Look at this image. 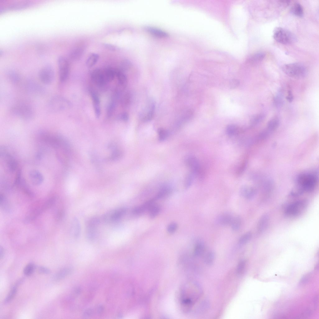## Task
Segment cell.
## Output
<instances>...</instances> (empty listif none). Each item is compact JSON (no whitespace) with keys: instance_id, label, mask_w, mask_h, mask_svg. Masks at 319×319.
Listing matches in <instances>:
<instances>
[{"instance_id":"6da1fadb","label":"cell","mask_w":319,"mask_h":319,"mask_svg":"<svg viewBox=\"0 0 319 319\" xmlns=\"http://www.w3.org/2000/svg\"><path fill=\"white\" fill-rule=\"evenodd\" d=\"M282 70L287 75L295 79L303 78L307 74V70L306 67L300 63L285 64L283 66Z\"/></svg>"},{"instance_id":"7a4b0ae2","label":"cell","mask_w":319,"mask_h":319,"mask_svg":"<svg viewBox=\"0 0 319 319\" xmlns=\"http://www.w3.org/2000/svg\"><path fill=\"white\" fill-rule=\"evenodd\" d=\"M11 111L13 115L24 120H30L35 116L34 111L32 107L26 103H20L14 105Z\"/></svg>"},{"instance_id":"3957f363","label":"cell","mask_w":319,"mask_h":319,"mask_svg":"<svg viewBox=\"0 0 319 319\" xmlns=\"http://www.w3.org/2000/svg\"><path fill=\"white\" fill-rule=\"evenodd\" d=\"M71 106L70 102L65 98L56 95L53 97L49 101L47 106L50 111L58 112L69 108Z\"/></svg>"},{"instance_id":"277c9868","label":"cell","mask_w":319,"mask_h":319,"mask_svg":"<svg viewBox=\"0 0 319 319\" xmlns=\"http://www.w3.org/2000/svg\"><path fill=\"white\" fill-rule=\"evenodd\" d=\"M273 37L279 43L287 45L292 44L296 41V36L289 31L285 28L277 27L273 32Z\"/></svg>"},{"instance_id":"5b68a950","label":"cell","mask_w":319,"mask_h":319,"mask_svg":"<svg viewBox=\"0 0 319 319\" xmlns=\"http://www.w3.org/2000/svg\"><path fill=\"white\" fill-rule=\"evenodd\" d=\"M297 181L298 186L303 191L309 192L313 190L316 187L317 178L314 174L303 173L299 175Z\"/></svg>"},{"instance_id":"8992f818","label":"cell","mask_w":319,"mask_h":319,"mask_svg":"<svg viewBox=\"0 0 319 319\" xmlns=\"http://www.w3.org/2000/svg\"><path fill=\"white\" fill-rule=\"evenodd\" d=\"M307 205L306 200H301L293 202L290 204L286 208L285 213L288 216H297L306 209Z\"/></svg>"},{"instance_id":"52a82bcc","label":"cell","mask_w":319,"mask_h":319,"mask_svg":"<svg viewBox=\"0 0 319 319\" xmlns=\"http://www.w3.org/2000/svg\"><path fill=\"white\" fill-rule=\"evenodd\" d=\"M59 76L60 81L63 82L66 80L69 76L70 65L68 60L63 56H60L57 61Z\"/></svg>"},{"instance_id":"ba28073f","label":"cell","mask_w":319,"mask_h":319,"mask_svg":"<svg viewBox=\"0 0 319 319\" xmlns=\"http://www.w3.org/2000/svg\"><path fill=\"white\" fill-rule=\"evenodd\" d=\"M38 76L40 81L43 84L46 85L51 84L55 78V72L53 67L50 65H45L40 70Z\"/></svg>"},{"instance_id":"9c48e42d","label":"cell","mask_w":319,"mask_h":319,"mask_svg":"<svg viewBox=\"0 0 319 319\" xmlns=\"http://www.w3.org/2000/svg\"><path fill=\"white\" fill-rule=\"evenodd\" d=\"M155 103L153 99L149 100L144 110L140 115V120L144 122L151 121L154 115Z\"/></svg>"},{"instance_id":"30bf717a","label":"cell","mask_w":319,"mask_h":319,"mask_svg":"<svg viewBox=\"0 0 319 319\" xmlns=\"http://www.w3.org/2000/svg\"><path fill=\"white\" fill-rule=\"evenodd\" d=\"M99 222V219L96 217L91 218L88 221L86 226V235L89 240H92L95 238Z\"/></svg>"},{"instance_id":"8fae6325","label":"cell","mask_w":319,"mask_h":319,"mask_svg":"<svg viewBox=\"0 0 319 319\" xmlns=\"http://www.w3.org/2000/svg\"><path fill=\"white\" fill-rule=\"evenodd\" d=\"M126 209L121 207L111 210L105 214L103 216L104 221L106 222H111L118 220L126 213Z\"/></svg>"},{"instance_id":"7c38bea8","label":"cell","mask_w":319,"mask_h":319,"mask_svg":"<svg viewBox=\"0 0 319 319\" xmlns=\"http://www.w3.org/2000/svg\"><path fill=\"white\" fill-rule=\"evenodd\" d=\"M185 161L187 166L190 169V171L194 173L195 176H200L201 174H202L199 162L196 157L188 155L186 158Z\"/></svg>"},{"instance_id":"4fadbf2b","label":"cell","mask_w":319,"mask_h":319,"mask_svg":"<svg viewBox=\"0 0 319 319\" xmlns=\"http://www.w3.org/2000/svg\"><path fill=\"white\" fill-rule=\"evenodd\" d=\"M91 79L92 82L98 86H102L107 83L105 79L103 70L100 69H96L92 71Z\"/></svg>"},{"instance_id":"5bb4252c","label":"cell","mask_w":319,"mask_h":319,"mask_svg":"<svg viewBox=\"0 0 319 319\" xmlns=\"http://www.w3.org/2000/svg\"><path fill=\"white\" fill-rule=\"evenodd\" d=\"M17 174L15 184L27 195L30 196H33V194L28 187L25 180L22 178L20 170L18 171Z\"/></svg>"},{"instance_id":"9a60e30c","label":"cell","mask_w":319,"mask_h":319,"mask_svg":"<svg viewBox=\"0 0 319 319\" xmlns=\"http://www.w3.org/2000/svg\"><path fill=\"white\" fill-rule=\"evenodd\" d=\"M256 193V191L255 188L246 185L241 186L239 190V194L240 196L248 199L253 198Z\"/></svg>"},{"instance_id":"2e32d148","label":"cell","mask_w":319,"mask_h":319,"mask_svg":"<svg viewBox=\"0 0 319 319\" xmlns=\"http://www.w3.org/2000/svg\"><path fill=\"white\" fill-rule=\"evenodd\" d=\"M90 93L93 102L95 116L96 118L98 119L101 115L100 99L97 94L94 91L91 90Z\"/></svg>"},{"instance_id":"e0dca14e","label":"cell","mask_w":319,"mask_h":319,"mask_svg":"<svg viewBox=\"0 0 319 319\" xmlns=\"http://www.w3.org/2000/svg\"><path fill=\"white\" fill-rule=\"evenodd\" d=\"M155 200L153 198L145 202L143 205L134 207L132 210V213L136 215L142 214L146 210H149L150 208L155 204Z\"/></svg>"},{"instance_id":"ac0fdd59","label":"cell","mask_w":319,"mask_h":319,"mask_svg":"<svg viewBox=\"0 0 319 319\" xmlns=\"http://www.w3.org/2000/svg\"><path fill=\"white\" fill-rule=\"evenodd\" d=\"M29 177L31 183L34 185H39L44 180L42 174L36 170L31 171L29 173Z\"/></svg>"},{"instance_id":"d6986e66","label":"cell","mask_w":319,"mask_h":319,"mask_svg":"<svg viewBox=\"0 0 319 319\" xmlns=\"http://www.w3.org/2000/svg\"><path fill=\"white\" fill-rule=\"evenodd\" d=\"M193 112L190 110L184 111L177 119L175 125L177 127L190 120L193 117Z\"/></svg>"},{"instance_id":"ffe728a7","label":"cell","mask_w":319,"mask_h":319,"mask_svg":"<svg viewBox=\"0 0 319 319\" xmlns=\"http://www.w3.org/2000/svg\"><path fill=\"white\" fill-rule=\"evenodd\" d=\"M71 232L74 237L78 238L81 233V226L78 219L76 217L73 219L71 226Z\"/></svg>"},{"instance_id":"44dd1931","label":"cell","mask_w":319,"mask_h":319,"mask_svg":"<svg viewBox=\"0 0 319 319\" xmlns=\"http://www.w3.org/2000/svg\"><path fill=\"white\" fill-rule=\"evenodd\" d=\"M72 271V269L71 267H67L64 268L54 275L53 279L55 281H58L62 279L70 274Z\"/></svg>"},{"instance_id":"7402d4cb","label":"cell","mask_w":319,"mask_h":319,"mask_svg":"<svg viewBox=\"0 0 319 319\" xmlns=\"http://www.w3.org/2000/svg\"><path fill=\"white\" fill-rule=\"evenodd\" d=\"M233 217L231 215L227 213L221 214L217 218L218 222L223 226L230 225Z\"/></svg>"},{"instance_id":"603a6c76","label":"cell","mask_w":319,"mask_h":319,"mask_svg":"<svg viewBox=\"0 0 319 319\" xmlns=\"http://www.w3.org/2000/svg\"><path fill=\"white\" fill-rule=\"evenodd\" d=\"M146 29L150 34L158 37L164 38L168 36L166 32L158 28L148 26L146 28Z\"/></svg>"},{"instance_id":"cb8c5ba5","label":"cell","mask_w":319,"mask_h":319,"mask_svg":"<svg viewBox=\"0 0 319 319\" xmlns=\"http://www.w3.org/2000/svg\"><path fill=\"white\" fill-rule=\"evenodd\" d=\"M116 77L117 79L119 85L125 88L127 83V78L125 73L120 69L116 70Z\"/></svg>"},{"instance_id":"d4e9b609","label":"cell","mask_w":319,"mask_h":319,"mask_svg":"<svg viewBox=\"0 0 319 319\" xmlns=\"http://www.w3.org/2000/svg\"><path fill=\"white\" fill-rule=\"evenodd\" d=\"M291 12L294 16L302 17L303 15L304 12L303 7L298 2L294 3L291 7Z\"/></svg>"},{"instance_id":"484cf974","label":"cell","mask_w":319,"mask_h":319,"mask_svg":"<svg viewBox=\"0 0 319 319\" xmlns=\"http://www.w3.org/2000/svg\"><path fill=\"white\" fill-rule=\"evenodd\" d=\"M269 217L267 214H264L259 220L257 226V230L259 232L263 231L266 228L269 221Z\"/></svg>"},{"instance_id":"4316f807","label":"cell","mask_w":319,"mask_h":319,"mask_svg":"<svg viewBox=\"0 0 319 319\" xmlns=\"http://www.w3.org/2000/svg\"><path fill=\"white\" fill-rule=\"evenodd\" d=\"M104 76L107 83L110 82L116 77V70L107 68L103 70Z\"/></svg>"},{"instance_id":"83f0119b","label":"cell","mask_w":319,"mask_h":319,"mask_svg":"<svg viewBox=\"0 0 319 319\" xmlns=\"http://www.w3.org/2000/svg\"><path fill=\"white\" fill-rule=\"evenodd\" d=\"M84 49L81 46H77L73 49L70 52V58L73 60L79 59L83 52Z\"/></svg>"},{"instance_id":"f1b7e54d","label":"cell","mask_w":319,"mask_h":319,"mask_svg":"<svg viewBox=\"0 0 319 319\" xmlns=\"http://www.w3.org/2000/svg\"><path fill=\"white\" fill-rule=\"evenodd\" d=\"M0 207L3 211L8 212L11 210L9 202L6 197L3 194L0 195Z\"/></svg>"},{"instance_id":"f546056e","label":"cell","mask_w":319,"mask_h":319,"mask_svg":"<svg viewBox=\"0 0 319 319\" xmlns=\"http://www.w3.org/2000/svg\"><path fill=\"white\" fill-rule=\"evenodd\" d=\"M7 76L9 80L13 83H18L21 80V76L17 72L10 70L7 73Z\"/></svg>"},{"instance_id":"4dcf8cb0","label":"cell","mask_w":319,"mask_h":319,"mask_svg":"<svg viewBox=\"0 0 319 319\" xmlns=\"http://www.w3.org/2000/svg\"><path fill=\"white\" fill-rule=\"evenodd\" d=\"M240 131V128L237 126L233 124L228 125L226 128V133L230 136H234L238 135Z\"/></svg>"},{"instance_id":"1f68e13d","label":"cell","mask_w":319,"mask_h":319,"mask_svg":"<svg viewBox=\"0 0 319 319\" xmlns=\"http://www.w3.org/2000/svg\"><path fill=\"white\" fill-rule=\"evenodd\" d=\"M132 99L131 95L130 93L127 92L124 93L122 96L120 100L121 105L124 107H126L130 104Z\"/></svg>"},{"instance_id":"d6a6232c","label":"cell","mask_w":319,"mask_h":319,"mask_svg":"<svg viewBox=\"0 0 319 319\" xmlns=\"http://www.w3.org/2000/svg\"><path fill=\"white\" fill-rule=\"evenodd\" d=\"M265 117V115L262 113L255 114L250 118V121L251 126H254L261 122L264 120Z\"/></svg>"},{"instance_id":"836d02e7","label":"cell","mask_w":319,"mask_h":319,"mask_svg":"<svg viewBox=\"0 0 319 319\" xmlns=\"http://www.w3.org/2000/svg\"><path fill=\"white\" fill-rule=\"evenodd\" d=\"M279 120L277 117H275L272 118L268 122V129L271 131L276 130L279 126Z\"/></svg>"},{"instance_id":"e575fe53","label":"cell","mask_w":319,"mask_h":319,"mask_svg":"<svg viewBox=\"0 0 319 319\" xmlns=\"http://www.w3.org/2000/svg\"><path fill=\"white\" fill-rule=\"evenodd\" d=\"M99 58V55L96 53H92L88 57L86 61V65L88 67L93 66L97 62Z\"/></svg>"},{"instance_id":"d590c367","label":"cell","mask_w":319,"mask_h":319,"mask_svg":"<svg viewBox=\"0 0 319 319\" xmlns=\"http://www.w3.org/2000/svg\"><path fill=\"white\" fill-rule=\"evenodd\" d=\"M171 191V190L169 187L164 186L160 190L155 198L156 200L163 198L169 195Z\"/></svg>"},{"instance_id":"8d00e7d4","label":"cell","mask_w":319,"mask_h":319,"mask_svg":"<svg viewBox=\"0 0 319 319\" xmlns=\"http://www.w3.org/2000/svg\"><path fill=\"white\" fill-rule=\"evenodd\" d=\"M241 224V219L239 216L233 217L231 225L232 230L236 231L240 229Z\"/></svg>"},{"instance_id":"74e56055","label":"cell","mask_w":319,"mask_h":319,"mask_svg":"<svg viewBox=\"0 0 319 319\" xmlns=\"http://www.w3.org/2000/svg\"><path fill=\"white\" fill-rule=\"evenodd\" d=\"M205 250L204 245L201 242L197 243L194 249V254L196 256H200L203 255Z\"/></svg>"},{"instance_id":"f35d334b","label":"cell","mask_w":319,"mask_h":319,"mask_svg":"<svg viewBox=\"0 0 319 319\" xmlns=\"http://www.w3.org/2000/svg\"><path fill=\"white\" fill-rule=\"evenodd\" d=\"M283 93L282 90H279L274 98V104L277 107L281 106L283 102Z\"/></svg>"},{"instance_id":"ab89813d","label":"cell","mask_w":319,"mask_h":319,"mask_svg":"<svg viewBox=\"0 0 319 319\" xmlns=\"http://www.w3.org/2000/svg\"><path fill=\"white\" fill-rule=\"evenodd\" d=\"M195 176L194 174L191 171L187 174L185 179V186L186 188H188L191 186Z\"/></svg>"},{"instance_id":"60d3db41","label":"cell","mask_w":319,"mask_h":319,"mask_svg":"<svg viewBox=\"0 0 319 319\" xmlns=\"http://www.w3.org/2000/svg\"><path fill=\"white\" fill-rule=\"evenodd\" d=\"M160 210V206L155 204L149 209V216L151 218L155 217L159 213Z\"/></svg>"},{"instance_id":"b9f144b4","label":"cell","mask_w":319,"mask_h":319,"mask_svg":"<svg viewBox=\"0 0 319 319\" xmlns=\"http://www.w3.org/2000/svg\"><path fill=\"white\" fill-rule=\"evenodd\" d=\"M265 54L263 52H259L254 54L251 57L250 61L253 62H257L261 61L264 58Z\"/></svg>"},{"instance_id":"7bdbcfd3","label":"cell","mask_w":319,"mask_h":319,"mask_svg":"<svg viewBox=\"0 0 319 319\" xmlns=\"http://www.w3.org/2000/svg\"><path fill=\"white\" fill-rule=\"evenodd\" d=\"M158 133L159 140L160 141H163L168 136L169 132L164 128H159L158 130Z\"/></svg>"},{"instance_id":"ee69618b","label":"cell","mask_w":319,"mask_h":319,"mask_svg":"<svg viewBox=\"0 0 319 319\" xmlns=\"http://www.w3.org/2000/svg\"><path fill=\"white\" fill-rule=\"evenodd\" d=\"M35 269V265L32 263L27 264L24 268L23 273L26 276H28L32 274Z\"/></svg>"},{"instance_id":"f6af8a7d","label":"cell","mask_w":319,"mask_h":319,"mask_svg":"<svg viewBox=\"0 0 319 319\" xmlns=\"http://www.w3.org/2000/svg\"><path fill=\"white\" fill-rule=\"evenodd\" d=\"M252 237V234L248 232L241 236L239 238V242L240 244H244L248 242Z\"/></svg>"},{"instance_id":"bcb514c9","label":"cell","mask_w":319,"mask_h":319,"mask_svg":"<svg viewBox=\"0 0 319 319\" xmlns=\"http://www.w3.org/2000/svg\"><path fill=\"white\" fill-rule=\"evenodd\" d=\"M17 292V288L14 286L11 289L4 300L5 303H8L11 302L14 298Z\"/></svg>"},{"instance_id":"7dc6e473","label":"cell","mask_w":319,"mask_h":319,"mask_svg":"<svg viewBox=\"0 0 319 319\" xmlns=\"http://www.w3.org/2000/svg\"><path fill=\"white\" fill-rule=\"evenodd\" d=\"M131 63L129 60H123L121 62L120 70L125 73L128 70L131 68Z\"/></svg>"},{"instance_id":"c3c4849f","label":"cell","mask_w":319,"mask_h":319,"mask_svg":"<svg viewBox=\"0 0 319 319\" xmlns=\"http://www.w3.org/2000/svg\"><path fill=\"white\" fill-rule=\"evenodd\" d=\"M214 253L212 251L209 252L205 257V262L208 265L212 264L214 261Z\"/></svg>"},{"instance_id":"681fc988","label":"cell","mask_w":319,"mask_h":319,"mask_svg":"<svg viewBox=\"0 0 319 319\" xmlns=\"http://www.w3.org/2000/svg\"><path fill=\"white\" fill-rule=\"evenodd\" d=\"M245 261L244 260H241L238 263L236 269L237 274L239 275L241 274L244 271L245 267Z\"/></svg>"},{"instance_id":"f907efd6","label":"cell","mask_w":319,"mask_h":319,"mask_svg":"<svg viewBox=\"0 0 319 319\" xmlns=\"http://www.w3.org/2000/svg\"><path fill=\"white\" fill-rule=\"evenodd\" d=\"M116 107L115 102L114 101L111 102L108 106L107 110V115L108 117H110L113 114Z\"/></svg>"},{"instance_id":"816d5d0a","label":"cell","mask_w":319,"mask_h":319,"mask_svg":"<svg viewBox=\"0 0 319 319\" xmlns=\"http://www.w3.org/2000/svg\"><path fill=\"white\" fill-rule=\"evenodd\" d=\"M178 228V225L175 223H172L170 224L167 227V230L169 233L174 232Z\"/></svg>"},{"instance_id":"f5cc1de1","label":"cell","mask_w":319,"mask_h":319,"mask_svg":"<svg viewBox=\"0 0 319 319\" xmlns=\"http://www.w3.org/2000/svg\"><path fill=\"white\" fill-rule=\"evenodd\" d=\"M240 82L237 79H233L231 80L229 83V86L231 89H234L240 85Z\"/></svg>"},{"instance_id":"db71d44e","label":"cell","mask_w":319,"mask_h":319,"mask_svg":"<svg viewBox=\"0 0 319 319\" xmlns=\"http://www.w3.org/2000/svg\"><path fill=\"white\" fill-rule=\"evenodd\" d=\"M64 211L62 209H59L56 212L55 215V220L56 221H60L61 220L64 216Z\"/></svg>"},{"instance_id":"11a10c76","label":"cell","mask_w":319,"mask_h":319,"mask_svg":"<svg viewBox=\"0 0 319 319\" xmlns=\"http://www.w3.org/2000/svg\"><path fill=\"white\" fill-rule=\"evenodd\" d=\"M117 118L119 120L124 121H126L129 120V115L126 112H123L119 115L118 116Z\"/></svg>"},{"instance_id":"9f6ffc18","label":"cell","mask_w":319,"mask_h":319,"mask_svg":"<svg viewBox=\"0 0 319 319\" xmlns=\"http://www.w3.org/2000/svg\"><path fill=\"white\" fill-rule=\"evenodd\" d=\"M246 166L245 161L242 163L237 170L236 173L238 175H240L244 172Z\"/></svg>"},{"instance_id":"6f0895ef","label":"cell","mask_w":319,"mask_h":319,"mask_svg":"<svg viewBox=\"0 0 319 319\" xmlns=\"http://www.w3.org/2000/svg\"><path fill=\"white\" fill-rule=\"evenodd\" d=\"M38 272L41 274H48L50 273V270L48 268L43 267L40 266L38 269Z\"/></svg>"},{"instance_id":"680465c9","label":"cell","mask_w":319,"mask_h":319,"mask_svg":"<svg viewBox=\"0 0 319 319\" xmlns=\"http://www.w3.org/2000/svg\"><path fill=\"white\" fill-rule=\"evenodd\" d=\"M311 274L310 273H309L305 275L301 279L300 281V283L304 284L307 283L310 279Z\"/></svg>"},{"instance_id":"91938a15","label":"cell","mask_w":319,"mask_h":319,"mask_svg":"<svg viewBox=\"0 0 319 319\" xmlns=\"http://www.w3.org/2000/svg\"><path fill=\"white\" fill-rule=\"evenodd\" d=\"M93 313V310L92 308H88L86 309L83 313V316L86 317L91 316Z\"/></svg>"},{"instance_id":"94428289","label":"cell","mask_w":319,"mask_h":319,"mask_svg":"<svg viewBox=\"0 0 319 319\" xmlns=\"http://www.w3.org/2000/svg\"><path fill=\"white\" fill-rule=\"evenodd\" d=\"M286 98L287 101L289 102H291L293 101V96L291 90H289L288 91Z\"/></svg>"},{"instance_id":"6125c7cd","label":"cell","mask_w":319,"mask_h":319,"mask_svg":"<svg viewBox=\"0 0 319 319\" xmlns=\"http://www.w3.org/2000/svg\"><path fill=\"white\" fill-rule=\"evenodd\" d=\"M104 45L107 49L113 51L116 50L117 49V47H116L115 46L111 45L105 44Z\"/></svg>"},{"instance_id":"be15d7a7","label":"cell","mask_w":319,"mask_h":319,"mask_svg":"<svg viewBox=\"0 0 319 319\" xmlns=\"http://www.w3.org/2000/svg\"><path fill=\"white\" fill-rule=\"evenodd\" d=\"M104 309V307L102 305H99L97 307V312L98 314H100L102 313Z\"/></svg>"},{"instance_id":"e7e4bbea","label":"cell","mask_w":319,"mask_h":319,"mask_svg":"<svg viewBox=\"0 0 319 319\" xmlns=\"http://www.w3.org/2000/svg\"><path fill=\"white\" fill-rule=\"evenodd\" d=\"M4 254V250L3 247L0 246V258L2 259Z\"/></svg>"},{"instance_id":"03108f58","label":"cell","mask_w":319,"mask_h":319,"mask_svg":"<svg viewBox=\"0 0 319 319\" xmlns=\"http://www.w3.org/2000/svg\"><path fill=\"white\" fill-rule=\"evenodd\" d=\"M74 291L76 295H78L81 293L82 290L80 288L78 287L75 289Z\"/></svg>"}]
</instances>
